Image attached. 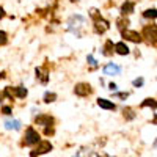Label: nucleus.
I'll list each match as a JSON object with an SVG mask.
<instances>
[{
	"mask_svg": "<svg viewBox=\"0 0 157 157\" xmlns=\"http://www.w3.org/2000/svg\"><path fill=\"white\" fill-rule=\"evenodd\" d=\"M91 85H88V83H77L75 85V88H74V93L77 94V96H88V94H91Z\"/></svg>",
	"mask_w": 157,
	"mask_h": 157,
	"instance_id": "obj_5",
	"label": "nucleus"
},
{
	"mask_svg": "<svg viewBox=\"0 0 157 157\" xmlns=\"http://www.w3.org/2000/svg\"><path fill=\"white\" fill-rule=\"evenodd\" d=\"M85 24H86V19H85L83 16H80V14H74V16H71L69 21H68V29H69L77 38H80L78 29H82Z\"/></svg>",
	"mask_w": 157,
	"mask_h": 157,
	"instance_id": "obj_1",
	"label": "nucleus"
},
{
	"mask_svg": "<svg viewBox=\"0 0 157 157\" xmlns=\"http://www.w3.org/2000/svg\"><path fill=\"white\" fill-rule=\"evenodd\" d=\"M90 154H91V151H90V149H86V148H83V149H80V151L77 152V155H75V157H88Z\"/></svg>",
	"mask_w": 157,
	"mask_h": 157,
	"instance_id": "obj_21",
	"label": "nucleus"
},
{
	"mask_svg": "<svg viewBox=\"0 0 157 157\" xmlns=\"http://www.w3.org/2000/svg\"><path fill=\"white\" fill-rule=\"evenodd\" d=\"M154 123H155V124H157V116H155V118H154Z\"/></svg>",
	"mask_w": 157,
	"mask_h": 157,
	"instance_id": "obj_31",
	"label": "nucleus"
},
{
	"mask_svg": "<svg viewBox=\"0 0 157 157\" xmlns=\"http://www.w3.org/2000/svg\"><path fill=\"white\" fill-rule=\"evenodd\" d=\"M143 16H145L146 19H155V17H157V10H155V8L146 10L145 13H143Z\"/></svg>",
	"mask_w": 157,
	"mask_h": 157,
	"instance_id": "obj_17",
	"label": "nucleus"
},
{
	"mask_svg": "<svg viewBox=\"0 0 157 157\" xmlns=\"http://www.w3.org/2000/svg\"><path fill=\"white\" fill-rule=\"evenodd\" d=\"M130 13H134V3H132V2L123 3V6H121V14L126 16V14H130Z\"/></svg>",
	"mask_w": 157,
	"mask_h": 157,
	"instance_id": "obj_13",
	"label": "nucleus"
},
{
	"mask_svg": "<svg viewBox=\"0 0 157 157\" xmlns=\"http://www.w3.org/2000/svg\"><path fill=\"white\" fill-rule=\"evenodd\" d=\"M6 43V33L0 30V46H3Z\"/></svg>",
	"mask_w": 157,
	"mask_h": 157,
	"instance_id": "obj_23",
	"label": "nucleus"
},
{
	"mask_svg": "<svg viewBox=\"0 0 157 157\" xmlns=\"http://www.w3.org/2000/svg\"><path fill=\"white\" fill-rule=\"evenodd\" d=\"M2 112H3L5 115H10V113H11V109H10V107H3V109H2Z\"/></svg>",
	"mask_w": 157,
	"mask_h": 157,
	"instance_id": "obj_27",
	"label": "nucleus"
},
{
	"mask_svg": "<svg viewBox=\"0 0 157 157\" xmlns=\"http://www.w3.org/2000/svg\"><path fill=\"white\" fill-rule=\"evenodd\" d=\"M143 36L148 39V43L155 44V43H157V25H155V24L146 25L145 30H143Z\"/></svg>",
	"mask_w": 157,
	"mask_h": 157,
	"instance_id": "obj_2",
	"label": "nucleus"
},
{
	"mask_svg": "<svg viewBox=\"0 0 157 157\" xmlns=\"http://www.w3.org/2000/svg\"><path fill=\"white\" fill-rule=\"evenodd\" d=\"M49 151H52V143H50V141H39L38 146H36V149L32 152V157H36V155H39V154H46V152H49Z\"/></svg>",
	"mask_w": 157,
	"mask_h": 157,
	"instance_id": "obj_4",
	"label": "nucleus"
},
{
	"mask_svg": "<svg viewBox=\"0 0 157 157\" xmlns=\"http://www.w3.org/2000/svg\"><path fill=\"white\" fill-rule=\"evenodd\" d=\"M14 94L17 96V98H25L27 96V88H24V86H17L16 90H14Z\"/></svg>",
	"mask_w": 157,
	"mask_h": 157,
	"instance_id": "obj_18",
	"label": "nucleus"
},
{
	"mask_svg": "<svg viewBox=\"0 0 157 157\" xmlns=\"http://www.w3.org/2000/svg\"><path fill=\"white\" fill-rule=\"evenodd\" d=\"M113 54V41H107L105 46H104V55H112Z\"/></svg>",
	"mask_w": 157,
	"mask_h": 157,
	"instance_id": "obj_16",
	"label": "nucleus"
},
{
	"mask_svg": "<svg viewBox=\"0 0 157 157\" xmlns=\"http://www.w3.org/2000/svg\"><path fill=\"white\" fill-rule=\"evenodd\" d=\"M3 16H5V11H3V8H2V6H0V19H2Z\"/></svg>",
	"mask_w": 157,
	"mask_h": 157,
	"instance_id": "obj_29",
	"label": "nucleus"
},
{
	"mask_svg": "<svg viewBox=\"0 0 157 157\" xmlns=\"http://www.w3.org/2000/svg\"><path fill=\"white\" fill-rule=\"evenodd\" d=\"M90 16L93 17V19H99V11H98L96 8H91V10H90Z\"/></svg>",
	"mask_w": 157,
	"mask_h": 157,
	"instance_id": "obj_22",
	"label": "nucleus"
},
{
	"mask_svg": "<svg viewBox=\"0 0 157 157\" xmlns=\"http://www.w3.org/2000/svg\"><path fill=\"white\" fill-rule=\"evenodd\" d=\"M71 2H77V0H71Z\"/></svg>",
	"mask_w": 157,
	"mask_h": 157,
	"instance_id": "obj_32",
	"label": "nucleus"
},
{
	"mask_svg": "<svg viewBox=\"0 0 157 157\" xmlns=\"http://www.w3.org/2000/svg\"><path fill=\"white\" fill-rule=\"evenodd\" d=\"M123 36L126 39H129V41H132V43H140L141 41V35L137 33V32H132V30H123Z\"/></svg>",
	"mask_w": 157,
	"mask_h": 157,
	"instance_id": "obj_7",
	"label": "nucleus"
},
{
	"mask_svg": "<svg viewBox=\"0 0 157 157\" xmlns=\"http://www.w3.org/2000/svg\"><path fill=\"white\" fill-rule=\"evenodd\" d=\"M21 121L19 120H10V121H5V129H8V130H19L21 129Z\"/></svg>",
	"mask_w": 157,
	"mask_h": 157,
	"instance_id": "obj_11",
	"label": "nucleus"
},
{
	"mask_svg": "<svg viewBox=\"0 0 157 157\" xmlns=\"http://www.w3.org/2000/svg\"><path fill=\"white\" fill-rule=\"evenodd\" d=\"M141 107H151V109H157V101L155 99H151V98H148V99H145L141 102Z\"/></svg>",
	"mask_w": 157,
	"mask_h": 157,
	"instance_id": "obj_14",
	"label": "nucleus"
},
{
	"mask_svg": "<svg viewBox=\"0 0 157 157\" xmlns=\"http://www.w3.org/2000/svg\"><path fill=\"white\" fill-rule=\"evenodd\" d=\"M94 30H96V33H99V35L105 33V32L109 30V22H107L105 19H102V17L96 19V21H94Z\"/></svg>",
	"mask_w": 157,
	"mask_h": 157,
	"instance_id": "obj_6",
	"label": "nucleus"
},
{
	"mask_svg": "<svg viewBox=\"0 0 157 157\" xmlns=\"http://www.w3.org/2000/svg\"><path fill=\"white\" fill-rule=\"evenodd\" d=\"M52 123H54V118L52 116H47V115H41V116H38L36 118V124H39V126H50Z\"/></svg>",
	"mask_w": 157,
	"mask_h": 157,
	"instance_id": "obj_9",
	"label": "nucleus"
},
{
	"mask_svg": "<svg viewBox=\"0 0 157 157\" xmlns=\"http://www.w3.org/2000/svg\"><path fill=\"white\" fill-rule=\"evenodd\" d=\"M5 77V72H0V78H3Z\"/></svg>",
	"mask_w": 157,
	"mask_h": 157,
	"instance_id": "obj_30",
	"label": "nucleus"
},
{
	"mask_svg": "<svg viewBox=\"0 0 157 157\" xmlns=\"http://www.w3.org/2000/svg\"><path fill=\"white\" fill-rule=\"evenodd\" d=\"M115 52L120 54V55H127L129 54V47L124 43H118V44H115Z\"/></svg>",
	"mask_w": 157,
	"mask_h": 157,
	"instance_id": "obj_12",
	"label": "nucleus"
},
{
	"mask_svg": "<svg viewBox=\"0 0 157 157\" xmlns=\"http://www.w3.org/2000/svg\"><path fill=\"white\" fill-rule=\"evenodd\" d=\"M120 71H121V68L113 64V63H109L107 66L104 68V74L105 75H116V74H120Z\"/></svg>",
	"mask_w": 157,
	"mask_h": 157,
	"instance_id": "obj_8",
	"label": "nucleus"
},
{
	"mask_svg": "<svg viewBox=\"0 0 157 157\" xmlns=\"http://www.w3.org/2000/svg\"><path fill=\"white\" fill-rule=\"evenodd\" d=\"M86 60H88V63L91 64V66H96V64H98V63H96V60H94L93 57H91V55H88V58H86Z\"/></svg>",
	"mask_w": 157,
	"mask_h": 157,
	"instance_id": "obj_25",
	"label": "nucleus"
},
{
	"mask_svg": "<svg viewBox=\"0 0 157 157\" xmlns=\"http://www.w3.org/2000/svg\"><path fill=\"white\" fill-rule=\"evenodd\" d=\"M98 105L101 109H105V110H115L116 109L115 104L110 102V101H107V99H98Z\"/></svg>",
	"mask_w": 157,
	"mask_h": 157,
	"instance_id": "obj_10",
	"label": "nucleus"
},
{
	"mask_svg": "<svg viewBox=\"0 0 157 157\" xmlns=\"http://www.w3.org/2000/svg\"><path fill=\"white\" fill-rule=\"evenodd\" d=\"M24 141H25V145H27V146H32V145L39 143V135H38V132H36L33 127H29L27 130H25Z\"/></svg>",
	"mask_w": 157,
	"mask_h": 157,
	"instance_id": "obj_3",
	"label": "nucleus"
},
{
	"mask_svg": "<svg viewBox=\"0 0 157 157\" xmlns=\"http://www.w3.org/2000/svg\"><path fill=\"white\" fill-rule=\"evenodd\" d=\"M132 83H134V86H141L143 85V78H135Z\"/></svg>",
	"mask_w": 157,
	"mask_h": 157,
	"instance_id": "obj_24",
	"label": "nucleus"
},
{
	"mask_svg": "<svg viewBox=\"0 0 157 157\" xmlns=\"http://www.w3.org/2000/svg\"><path fill=\"white\" fill-rule=\"evenodd\" d=\"M116 96H118V98H120V99H126V98L129 96V93H118Z\"/></svg>",
	"mask_w": 157,
	"mask_h": 157,
	"instance_id": "obj_26",
	"label": "nucleus"
},
{
	"mask_svg": "<svg viewBox=\"0 0 157 157\" xmlns=\"http://www.w3.org/2000/svg\"><path fill=\"white\" fill-rule=\"evenodd\" d=\"M36 77L41 78L43 83H47V71H44L41 68H36Z\"/></svg>",
	"mask_w": 157,
	"mask_h": 157,
	"instance_id": "obj_15",
	"label": "nucleus"
},
{
	"mask_svg": "<svg viewBox=\"0 0 157 157\" xmlns=\"http://www.w3.org/2000/svg\"><path fill=\"white\" fill-rule=\"evenodd\" d=\"M124 118L126 120H134L135 118V115H134V112H132V109H124Z\"/></svg>",
	"mask_w": 157,
	"mask_h": 157,
	"instance_id": "obj_20",
	"label": "nucleus"
},
{
	"mask_svg": "<svg viewBox=\"0 0 157 157\" xmlns=\"http://www.w3.org/2000/svg\"><path fill=\"white\" fill-rule=\"evenodd\" d=\"M55 99H57V94H55V93H50V91H47V93L44 94V102H47V104L54 102Z\"/></svg>",
	"mask_w": 157,
	"mask_h": 157,
	"instance_id": "obj_19",
	"label": "nucleus"
},
{
	"mask_svg": "<svg viewBox=\"0 0 157 157\" xmlns=\"http://www.w3.org/2000/svg\"><path fill=\"white\" fill-rule=\"evenodd\" d=\"M109 88H110V91H115V90H116V85H115V83H110Z\"/></svg>",
	"mask_w": 157,
	"mask_h": 157,
	"instance_id": "obj_28",
	"label": "nucleus"
}]
</instances>
